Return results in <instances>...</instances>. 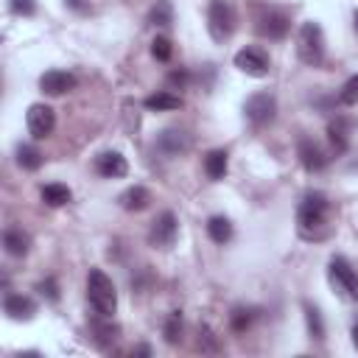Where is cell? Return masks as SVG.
Here are the masks:
<instances>
[{"label":"cell","mask_w":358,"mask_h":358,"mask_svg":"<svg viewBox=\"0 0 358 358\" xmlns=\"http://www.w3.org/2000/svg\"><path fill=\"white\" fill-rule=\"evenodd\" d=\"M204 171H207L210 179H224V173H227V151L224 148L210 151L204 157Z\"/></svg>","instance_id":"cell-20"},{"label":"cell","mask_w":358,"mask_h":358,"mask_svg":"<svg viewBox=\"0 0 358 358\" xmlns=\"http://www.w3.org/2000/svg\"><path fill=\"white\" fill-rule=\"evenodd\" d=\"M327 280L333 285V291L341 296V299H350V302H358V271L350 266L347 257L336 255L327 266Z\"/></svg>","instance_id":"cell-5"},{"label":"cell","mask_w":358,"mask_h":358,"mask_svg":"<svg viewBox=\"0 0 358 358\" xmlns=\"http://www.w3.org/2000/svg\"><path fill=\"white\" fill-rule=\"evenodd\" d=\"M151 53H154V59H157V62H168V59H171V53H173L171 39H168V36H157V39L151 42Z\"/></svg>","instance_id":"cell-28"},{"label":"cell","mask_w":358,"mask_h":358,"mask_svg":"<svg viewBox=\"0 0 358 358\" xmlns=\"http://www.w3.org/2000/svg\"><path fill=\"white\" fill-rule=\"evenodd\" d=\"M3 310H6L8 319H14V322H28V319H34V313H36V302H34L31 296H22V294H8L6 302H3Z\"/></svg>","instance_id":"cell-13"},{"label":"cell","mask_w":358,"mask_h":358,"mask_svg":"<svg viewBox=\"0 0 358 358\" xmlns=\"http://www.w3.org/2000/svg\"><path fill=\"white\" fill-rule=\"evenodd\" d=\"M355 31H358V11H355Z\"/></svg>","instance_id":"cell-35"},{"label":"cell","mask_w":358,"mask_h":358,"mask_svg":"<svg viewBox=\"0 0 358 358\" xmlns=\"http://www.w3.org/2000/svg\"><path fill=\"white\" fill-rule=\"evenodd\" d=\"M39 87H42L45 95L56 98V95H64V92H70L76 87V76L67 73V70H48V73H42Z\"/></svg>","instance_id":"cell-12"},{"label":"cell","mask_w":358,"mask_h":358,"mask_svg":"<svg viewBox=\"0 0 358 358\" xmlns=\"http://www.w3.org/2000/svg\"><path fill=\"white\" fill-rule=\"evenodd\" d=\"M296 154H299V162H302L308 171H322V168L327 165L324 151H322V148H319L313 140H308V137H302V140H299Z\"/></svg>","instance_id":"cell-14"},{"label":"cell","mask_w":358,"mask_h":358,"mask_svg":"<svg viewBox=\"0 0 358 358\" xmlns=\"http://www.w3.org/2000/svg\"><path fill=\"white\" fill-rule=\"evenodd\" d=\"M182 106V98L173 95V92H157V95H148L145 98V109H157V112H171V109H179Z\"/></svg>","instance_id":"cell-18"},{"label":"cell","mask_w":358,"mask_h":358,"mask_svg":"<svg viewBox=\"0 0 358 358\" xmlns=\"http://www.w3.org/2000/svg\"><path fill=\"white\" fill-rule=\"evenodd\" d=\"M70 196H73L70 187H67V185H59V182L42 187V201H45L48 207H62V204L70 201Z\"/></svg>","instance_id":"cell-21"},{"label":"cell","mask_w":358,"mask_h":358,"mask_svg":"<svg viewBox=\"0 0 358 358\" xmlns=\"http://www.w3.org/2000/svg\"><path fill=\"white\" fill-rule=\"evenodd\" d=\"M235 67L252 78H263L268 76V56L260 48H243L235 53Z\"/></svg>","instance_id":"cell-9"},{"label":"cell","mask_w":358,"mask_h":358,"mask_svg":"<svg viewBox=\"0 0 358 358\" xmlns=\"http://www.w3.org/2000/svg\"><path fill=\"white\" fill-rule=\"evenodd\" d=\"M95 171L103 176V179H120L129 173V162L120 151H103L95 157Z\"/></svg>","instance_id":"cell-11"},{"label":"cell","mask_w":358,"mask_h":358,"mask_svg":"<svg viewBox=\"0 0 358 358\" xmlns=\"http://www.w3.org/2000/svg\"><path fill=\"white\" fill-rule=\"evenodd\" d=\"M39 291H42V294H48V299H53V302L59 299V291H56V282H53V280L39 282Z\"/></svg>","instance_id":"cell-32"},{"label":"cell","mask_w":358,"mask_h":358,"mask_svg":"<svg viewBox=\"0 0 358 358\" xmlns=\"http://www.w3.org/2000/svg\"><path fill=\"white\" fill-rule=\"evenodd\" d=\"M17 165H20L22 171H36V168L42 165V154H39V148L22 143V145L17 148Z\"/></svg>","instance_id":"cell-23"},{"label":"cell","mask_w":358,"mask_h":358,"mask_svg":"<svg viewBox=\"0 0 358 358\" xmlns=\"http://www.w3.org/2000/svg\"><path fill=\"white\" fill-rule=\"evenodd\" d=\"M243 112H246V117H249L255 126H266V123H271V120H274L277 101H274V95H271V92H255V95L246 101Z\"/></svg>","instance_id":"cell-7"},{"label":"cell","mask_w":358,"mask_h":358,"mask_svg":"<svg viewBox=\"0 0 358 358\" xmlns=\"http://www.w3.org/2000/svg\"><path fill=\"white\" fill-rule=\"evenodd\" d=\"M162 333H165V341H168V344H179V338H182V316H179V310H173V313L165 319Z\"/></svg>","instance_id":"cell-25"},{"label":"cell","mask_w":358,"mask_h":358,"mask_svg":"<svg viewBox=\"0 0 358 358\" xmlns=\"http://www.w3.org/2000/svg\"><path fill=\"white\" fill-rule=\"evenodd\" d=\"M92 333H95V341L101 344V347H106L109 341H115V336H117V327L112 324V322H106V324H92Z\"/></svg>","instance_id":"cell-27"},{"label":"cell","mask_w":358,"mask_h":358,"mask_svg":"<svg viewBox=\"0 0 358 358\" xmlns=\"http://www.w3.org/2000/svg\"><path fill=\"white\" fill-rule=\"evenodd\" d=\"M249 322H252V310H235V313H232V327H235V330L249 327Z\"/></svg>","instance_id":"cell-31"},{"label":"cell","mask_w":358,"mask_h":358,"mask_svg":"<svg viewBox=\"0 0 358 358\" xmlns=\"http://www.w3.org/2000/svg\"><path fill=\"white\" fill-rule=\"evenodd\" d=\"M255 31H257L260 36H266V39H282V36L288 34V17H285L282 11H277V8H266V11L257 17Z\"/></svg>","instance_id":"cell-10"},{"label":"cell","mask_w":358,"mask_h":358,"mask_svg":"<svg viewBox=\"0 0 358 358\" xmlns=\"http://www.w3.org/2000/svg\"><path fill=\"white\" fill-rule=\"evenodd\" d=\"M151 22L159 25V28H168V25L173 22V8H171L168 0H157V3H154V8H151Z\"/></svg>","instance_id":"cell-24"},{"label":"cell","mask_w":358,"mask_h":358,"mask_svg":"<svg viewBox=\"0 0 358 358\" xmlns=\"http://www.w3.org/2000/svg\"><path fill=\"white\" fill-rule=\"evenodd\" d=\"M117 201H120L123 210H129V213H140V210H145V207L151 204V193H148L143 185H134V187L123 190Z\"/></svg>","instance_id":"cell-17"},{"label":"cell","mask_w":358,"mask_h":358,"mask_svg":"<svg viewBox=\"0 0 358 358\" xmlns=\"http://www.w3.org/2000/svg\"><path fill=\"white\" fill-rule=\"evenodd\" d=\"M187 145H190V140H187V134L179 131V129H165V131L159 134V140H157V148H159L162 154H168V157H176V154H182V151H187Z\"/></svg>","instance_id":"cell-16"},{"label":"cell","mask_w":358,"mask_h":358,"mask_svg":"<svg viewBox=\"0 0 358 358\" xmlns=\"http://www.w3.org/2000/svg\"><path fill=\"white\" fill-rule=\"evenodd\" d=\"M338 103H344V106H355L358 103V76H350L344 81V87L338 92Z\"/></svg>","instance_id":"cell-26"},{"label":"cell","mask_w":358,"mask_h":358,"mask_svg":"<svg viewBox=\"0 0 358 358\" xmlns=\"http://www.w3.org/2000/svg\"><path fill=\"white\" fill-rule=\"evenodd\" d=\"M3 246L11 257H25L28 249H31V235L22 229V227H8L3 232Z\"/></svg>","instance_id":"cell-15"},{"label":"cell","mask_w":358,"mask_h":358,"mask_svg":"<svg viewBox=\"0 0 358 358\" xmlns=\"http://www.w3.org/2000/svg\"><path fill=\"white\" fill-rule=\"evenodd\" d=\"M238 28V14L229 0H213L207 8V31L215 42H227Z\"/></svg>","instance_id":"cell-4"},{"label":"cell","mask_w":358,"mask_h":358,"mask_svg":"<svg viewBox=\"0 0 358 358\" xmlns=\"http://www.w3.org/2000/svg\"><path fill=\"white\" fill-rule=\"evenodd\" d=\"M296 56H299V62H305L310 67L322 64V59H324V34H322L319 22H313V20L302 22V28L296 34Z\"/></svg>","instance_id":"cell-3"},{"label":"cell","mask_w":358,"mask_h":358,"mask_svg":"<svg viewBox=\"0 0 358 358\" xmlns=\"http://www.w3.org/2000/svg\"><path fill=\"white\" fill-rule=\"evenodd\" d=\"M207 235L215 241V243H227L232 238V224L224 218V215H213L207 221Z\"/></svg>","instance_id":"cell-22"},{"label":"cell","mask_w":358,"mask_h":358,"mask_svg":"<svg viewBox=\"0 0 358 358\" xmlns=\"http://www.w3.org/2000/svg\"><path fill=\"white\" fill-rule=\"evenodd\" d=\"M296 229L308 241H322L330 232V201L324 193H308L296 210Z\"/></svg>","instance_id":"cell-1"},{"label":"cell","mask_w":358,"mask_h":358,"mask_svg":"<svg viewBox=\"0 0 358 358\" xmlns=\"http://www.w3.org/2000/svg\"><path fill=\"white\" fill-rule=\"evenodd\" d=\"M87 299L92 305V310L98 316H109L117 310V291H115V282L101 271V268H90L87 274Z\"/></svg>","instance_id":"cell-2"},{"label":"cell","mask_w":358,"mask_h":358,"mask_svg":"<svg viewBox=\"0 0 358 358\" xmlns=\"http://www.w3.org/2000/svg\"><path fill=\"white\" fill-rule=\"evenodd\" d=\"M25 126L34 140H45L56 126V112L48 103H31L25 112Z\"/></svg>","instance_id":"cell-6"},{"label":"cell","mask_w":358,"mask_h":358,"mask_svg":"<svg viewBox=\"0 0 358 358\" xmlns=\"http://www.w3.org/2000/svg\"><path fill=\"white\" fill-rule=\"evenodd\" d=\"M327 134H330V143L336 151H344L350 145V120H341L336 117L330 126H327Z\"/></svg>","instance_id":"cell-19"},{"label":"cell","mask_w":358,"mask_h":358,"mask_svg":"<svg viewBox=\"0 0 358 358\" xmlns=\"http://www.w3.org/2000/svg\"><path fill=\"white\" fill-rule=\"evenodd\" d=\"M352 344H355V350H358V324L352 327Z\"/></svg>","instance_id":"cell-34"},{"label":"cell","mask_w":358,"mask_h":358,"mask_svg":"<svg viewBox=\"0 0 358 358\" xmlns=\"http://www.w3.org/2000/svg\"><path fill=\"white\" fill-rule=\"evenodd\" d=\"M67 3H70V6H73V8H84V6H87V3H90V0H67Z\"/></svg>","instance_id":"cell-33"},{"label":"cell","mask_w":358,"mask_h":358,"mask_svg":"<svg viewBox=\"0 0 358 358\" xmlns=\"http://www.w3.org/2000/svg\"><path fill=\"white\" fill-rule=\"evenodd\" d=\"M176 229H179L176 215L171 210H165V213H159L154 218V224L148 229V243L151 246H159V249H168L173 243V238H176Z\"/></svg>","instance_id":"cell-8"},{"label":"cell","mask_w":358,"mask_h":358,"mask_svg":"<svg viewBox=\"0 0 358 358\" xmlns=\"http://www.w3.org/2000/svg\"><path fill=\"white\" fill-rule=\"evenodd\" d=\"M305 316H308V327H310V333H313L316 338H324V324H322L319 310H316L313 305H305Z\"/></svg>","instance_id":"cell-29"},{"label":"cell","mask_w":358,"mask_h":358,"mask_svg":"<svg viewBox=\"0 0 358 358\" xmlns=\"http://www.w3.org/2000/svg\"><path fill=\"white\" fill-rule=\"evenodd\" d=\"M8 6H11V11L20 14V17H31V14L36 11V3H34V0H8Z\"/></svg>","instance_id":"cell-30"}]
</instances>
